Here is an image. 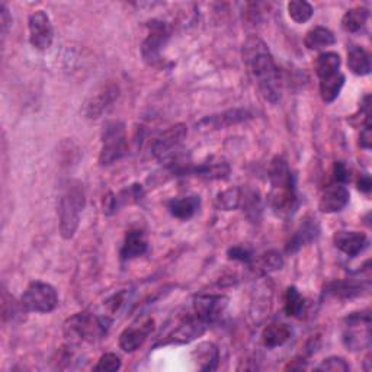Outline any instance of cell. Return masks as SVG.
Listing matches in <instances>:
<instances>
[{"instance_id":"obj_1","label":"cell","mask_w":372,"mask_h":372,"mask_svg":"<svg viewBox=\"0 0 372 372\" xmlns=\"http://www.w3.org/2000/svg\"><path fill=\"white\" fill-rule=\"evenodd\" d=\"M244 61L249 66L258 89L265 100L277 103L282 95V76L274 57L259 38H251L243 46Z\"/></svg>"},{"instance_id":"obj_2","label":"cell","mask_w":372,"mask_h":372,"mask_svg":"<svg viewBox=\"0 0 372 372\" xmlns=\"http://www.w3.org/2000/svg\"><path fill=\"white\" fill-rule=\"evenodd\" d=\"M86 195L85 188L79 180H69L61 194L58 205V218H60V233L61 237L70 240L74 237L79 224L80 214L85 208Z\"/></svg>"},{"instance_id":"obj_3","label":"cell","mask_w":372,"mask_h":372,"mask_svg":"<svg viewBox=\"0 0 372 372\" xmlns=\"http://www.w3.org/2000/svg\"><path fill=\"white\" fill-rule=\"evenodd\" d=\"M112 320L107 316L92 313H77L66 320L65 336L69 343L80 345L85 342H96L108 333Z\"/></svg>"},{"instance_id":"obj_4","label":"cell","mask_w":372,"mask_h":372,"mask_svg":"<svg viewBox=\"0 0 372 372\" xmlns=\"http://www.w3.org/2000/svg\"><path fill=\"white\" fill-rule=\"evenodd\" d=\"M128 140L126 124L121 121H109L102 131V146L99 153L100 166H111L127 154Z\"/></svg>"},{"instance_id":"obj_5","label":"cell","mask_w":372,"mask_h":372,"mask_svg":"<svg viewBox=\"0 0 372 372\" xmlns=\"http://www.w3.org/2000/svg\"><path fill=\"white\" fill-rule=\"evenodd\" d=\"M371 314L366 312L350 313L345 319V330H343V343L345 346L352 350V352H359V350L371 347Z\"/></svg>"},{"instance_id":"obj_6","label":"cell","mask_w":372,"mask_h":372,"mask_svg":"<svg viewBox=\"0 0 372 372\" xmlns=\"http://www.w3.org/2000/svg\"><path fill=\"white\" fill-rule=\"evenodd\" d=\"M27 312L47 314L54 312L58 305V295L55 288L47 282H31L20 298Z\"/></svg>"},{"instance_id":"obj_7","label":"cell","mask_w":372,"mask_h":372,"mask_svg":"<svg viewBox=\"0 0 372 372\" xmlns=\"http://www.w3.org/2000/svg\"><path fill=\"white\" fill-rule=\"evenodd\" d=\"M147 38L142 41L141 44V55L142 60L146 61L149 66H160L161 65V51L163 47L166 46L168 39L171 36V31L169 27L161 22V20L157 19H152L150 22L147 24Z\"/></svg>"},{"instance_id":"obj_8","label":"cell","mask_w":372,"mask_h":372,"mask_svg":"<svg viewBox=\"0 0 372 372\" xmlns=\"http://www.w3.org/2000/svg\"><path fill=\"white\" fill-rule=\"evenodd\" d=\"M118 85H115L114 81L103 84L86 98L84 108H81V114L88 119H98L103 112H107L112 107V103L118 99Z\"/></svg>"},{"instance_id":"obj_9","label":"cell","mask_w":372,"mask_h":372,"mask_svg":"<svg viewBox=\"0 0 372 372\" xmlns=\"http://www.w3.org/2000/svg\"><path fill=\"white\" fill-rule=\"evenodd\" d=\"M186 135H188L186 126H183V124H175V126L169 127L166 131H163L159 137L154 138L152 144L153 156L161 161L173 159Z\"/></svg>"},{"instance_id":"obj_10","label":"cell","mask_w":372,"mask_h":372,"mask_svg":"<svg viewBox=\"0 0 372 372\" xmlns=\"http://www.w3.org/2000/svg\"><path fill=\"white\" fill-rule=\"evenodd\" d=\"M29 43L38 51H47L54 41V29L50 16L44 11H35L28 19Z\"/></svg>"},{"instance_id":"obj_11","label":"cell","mask_w":372,"mask_h":372,"mask_svg":"<svg viewBox=\"0 0 372 372\" xmlns=\"http://www.w3.org/2000/svg\"><path fill=\"white\" fill-rule=\"evenodd\" d=\"M227 304H229V298L225 295H198L194 301L195 317L205 324H213L221 319L227 308Z\"/></svg>"},{"instance_id":"obj_12","label":"cell","mask_w":372,"mask_h":372,"mask_svg":"<svg viewBox=\"0 0 372 372\" xmlns=\"http://www.w3.org/2000/svg\"><path fill=\"white\" fill-rule=\"evenodd\" d=\"M154 330V321L152 319H147L146 321H141L140 324H133L127 327L124 332L119 335V347L127 354H133L138 350L147 338L153 333Z\"/></svg>"},{"instance_id":"obj_13","label":"cell","mask_w":372,"mask_h":372,"mask_svg":"<svg viewBox=\"0 0 372 372\" xmlns=\"http://www.w3.org/2000/svg\"><path fill=\"white\" fill-rule=\"evenodd\" d=\"M349 198H350V194L346 190V186L340 183L330 185L320 195L319 210L326 214L339 213L349 204Z\"/></svg>"},{"instance_id":"obj_14","label":"cell","mask_w":372,"mask_h":372,"mask_svg":"<svg viewBox=\"0 0 372 372\" xmlns=\"http://www.w3.org/2000/svg\"><path fill=\"white\" fill-rule=\"evenodd\" d=\"M270 202L277 215L284 218L293 215L298 205L295 185L284 186V188H272Z\"/></svg>"},{"instance_id":"obj_15","label":"cell","mask_w":372,"mask_h":372,"mask_svg":"<svg viewBox=\"0 0 372 372\" xmlns=\"http://www.w3.org/2000/svg\"><path fill=\"white\" fill-rule=\"evenodd\" d=\"M333 243L338 249L349 258H357L369 244L366 234L359 232H338L333 236Z\"/></svg>"},{"instance_id":"obj_16","label":"cell","mask_w":372,"mask_h":372,"mask_svg":"<svg viewBox=\"0 0 372 372\" xmlns=\"http://www.w3.org/2000/svg\"><path fill=\"white\" fill-rule=\"evenodd\" d=\"M251 118H252V114L249 111L232 109V111H225L218 115L206 117L202 121H199L197 127H199V130H221V128L234 126V124H240Z\"/></svg>"},{"instance_id":"obj_17","label":"cell","mask_w":372,"mask_h":372,"mask_svg":"<svg viewBox=\"0 0 372 372\" xmlns=\"http://www.w3.org/2000/svg\"><path fill=\"white\" fill-rule=\"evenodd\" d=\"M319 236H320V225H319L317 220L312 218V217H305L303 220V222L300 224L298 229L295 230L291 240L288 241L286 252L295 253L297 251L301 249L303 246L317 240Z\"/></svg>"},{"instance_id":"obj_18","label":"cell","mask_w":372,"mask_h":372,"mask_svg":"<svg viewBox=\"0 0 372 372\" xmlns=\"http://www.w3.org/2000/svg\"><path fill=\"white\" fill-rule=\"evenodd\" d=\"M369 288H371L369 277L365 279L347 278V279H342V281H336L333 284H330L327 288V293L339 298H354V297L368 294Z\"/></svg>"},{"instance_id":"obj_19","label":"cell","mask_w":372,"mask_h":372,"mask_svg":"<svg viewBox=\"0 0 372 372\" xmlns=\"http://www.w3.org/2000/svg\"><path fill=\"white\" fill-rule=\"evenodd\" d=\"M147 239L141 230H131L127 233L126 240L121 247V259L122 260H133L147 252Z\"/></svg>"},{"instance_id":"obj_20","label":"cell","mask_w":372,"mask_h":372,"mask_svg":"<svg viewBox=\"0 0 372 372\" xmlns=\"http://www.w3.org/2000/svg\"><path fill=\"white\" fill-rule=\"evenodd\" d=\"M205 327L206 324L202 323L201 320L191 319L188 317L182 324H179L173 333L169 336L168 342L172 343H190L191 340L199 338L201 335H204L205 332Z\"/></svg>"},{"instance_id":"obj_21","label":"cell","mask_w":372,"mask_h":372,"mask_svg":"<svg viewBox=\"0 0 372 372\" xmlns=\"http://www.w3.org/2000/svg\"><path fill=\"white\" fill-rule=\"evenodd\" d=\"M284 266V258L277 251H267L252 259L251 267L258 275H270L281 271Z\"/></svg>"},{"instance_id":"obj_22","label":"cell","mask_w":372,"mask_h":372,"mask_svg":"<svg viewBox=\"0 0 372 372\" xmlns=\"http://www.w3.org/2000/svg\"><path fill=\"white\" fill-rule=\"evenodd\" d=\"M270 180L272 188H284V186L295 185L294 175L289 169L286 160L282 156H277L270 166Z\"/></svg>"},{"instance_id":"obj_23","label":"cell","mask_w":372,"mask_h":372,"mask_svg":"<svg viewBox=\"0 0 372 372\" xmlns=\"http://www.w3.org/2000/svg\"><path fill=\"white\" fill-rule=\"evenodd\" d=\"M169 213L178 220H190L192 218L201 208V199L197 195L183 197L178 199H172L169 202Z\"/></svg>"},{"instance_id":"obj_24","label":"cell","mask_w":372,"mask_h":372,"mask_svg":"<svg viewBox=\"0 0 372 372\" xmlns=\"http://www.w3.org/2000/svg\"><path fill=\"white\" fill-rule=\"evenodd\" d=\"M293 328L285 323H272L266 326L262 333V342L266 347H278L291 339Z\"/></svg>"},{"instance_id":"obj_25","label":"cell","mask_w":372,"mask_h":372,"mask_svg":"<svg viewBox=\"0 0 372 372\" xmlns=\"http://www.w3.org/2000/svg\"><path fill=\"white\" fill-rule=\"evenodd\" d=\"M347 67L357 76H368L371 73V55L361 46H352L347 50Z\"/></svg>"},{"instance_id":"obj_26","label":"cell","mask_w":372,"mask_h":372,"mask_svg":"<svg viewBox=\"0 0 372 372\" xmlns=\"http://www.w3.org/2000/svg\"><path fill=\"white\" fill-rule=\"evenodd\" d=\"M335 43H336L335 34L324 27H314L313 29H310L305 34V38H304L305 47L312 51L324 50L330 46H333Z\"/></svg>"},{"instance_id":"obj_27","label":"cell","mask_w":372,"mask_h":372,"mask_svg":"<svg viewBox=\"0 0 372 372\" xmlns=\"http://www.w3.org/2000/svg\"><path fill=\"white\" fill-rule=\"evenodd\" d=\"M340 65L342 60L338 53L335 51L321 53L316 61V73L319 76V80L340 73Z\"/></svg>"},{"instance_id":"obj_28","label":"cell","mask_w":372,"mask_h":372,"mask_svg":"<svg viewBox=\"0 0 372 372\" xmlns=\"http://www.w3.org/2000/svg\"><path fill=\"white\" fill-rule=\"evenodd\" d=\"M194 357L195 361L198 362V368L202 371H213L217 368L220 355H218V349L210 343L205 342L201 343L195 350H194Z\"/></svg>"},{"instance_id":"obj_29","label":"cell","mask_w":372,"mask_h":372,"mask_svg":"<svg viewBox=\"0 0 372 372\" xmlns=\"http://www.w3.org/2000/svg\"><path fill=\"white\" fill-rule=\"evenodd\" d=\"M369 19V11L364 6H357L349 9L342 18V27L346 32H359L365 28Z\"/></svg>"},{"instance_id":"obj_30","label":"cell","mask_w":372,"mask_h":372,"mask_svg":"<svg viewBox=\"0 0 372 372\" xmlns=\"http://www.w3.org/2000/svg\"><path fill=\"white\" fill-rule=\"evenodd\" d=\"M345 86V76L342 73H338L335 76H330L327 79L320 80V96L323 102L332 103L338 99L340 95L342 88Z\"/></svg>"},{"instance_id":"obj_31","label":"cell","mask_w":372,"mask_h":372,"mask_svg":"<svg viewBox=\"0 0 372 372\" xmlns=\"http://www.w3.org/2000/svg\"><path fill=\"white\" fill-rule=\"evenodd\" d=\"M285 313L289 317H301L304 313L305 300L297 286H288L285 293Z\"/></svg>"},{"instance_id":"obj_32","label":"cell","mask_w":372,"mask_h":372,"mask_svg":"<svg viewBox=\"0 0 372 372\" xmlns=\"http://www.w3.org/2000/svg\"><path fill=\"white\" fill-rule=\"evenodd\" d=\"M197 176H202L206 179H224L230 173V166L225 161H210L204 163L198 168L191 171Z\"/></svg>"},{"instance_id":"obj_33","label":"cell","mask_w":372,"mask_h":372,"mask_svg":"<svg viewBox=\"0 0 372 372\" xmlns=\"http://www.w3.org/2000/svg\"><path fill=\"white\" fill-rule=\"evenodd\" d=\"M240 205L243 206V211L246 213L247 218L255 221L260 220L262 214V204L259 194L256 191H241V201Z\"/></svg>"},{"instance_id":"obj_34","label":"cell","mask_w":372,"mask_h":372,"mask_svg":"<svg viewBox=\"0 0 372 372\" xmlns=\"http://www.w3.org/2000/svg\"><path fill=\"white\" fill-rule=\"evenodd\" d=\"M313 13H314L313 6L305 2V0H293V2L288 4V15L297 24L308 22V20L312 19Z\"/></svg>"},{"instance_id":"obj_35","label":"cell","mask_w":372,"mask_h":372,"mask_svg":"<svg viewBox=\"0 0 372 372\" xmlns=\"http://www.w3.org/2000/svg\"><path fill=\"white\" fill-rule=\"evenodd\" d=\"M241 201V190L240 188H230L218 194L217 197V206L224 211H232L240 206Z\"/></svg>"},{"instance_id":"obj_36","label":"cell","mask_w":372,"mask_h":372,"mask_svg":"<svg viewBox=\"0 0 372 372\" xmlns=\"http://www.w3.org/2000/svg\"><path fill=\"white\" fill-rule=\"evenodd\" d=\"M316 369L330 372H347L350 371V365L346 362V359L340 357H328Z\"/></svg>"},{"instance_id":"obj_37","label":"cell","mask_w":372,"mask_h":372,"mask_svg":"<svg viewBox=\"0 0 372 372\" xmlns=\"http://www.w3.org/2000/svg\"><path fill=\"white\" fill-rule=\"evenodd\" d=\"M122 362L121 358L115 354H105L102 355L100 359L98 361V364L95 365V371H102V372H114L118 371L121 368Z\"/></svg>"},{"instance_id":"obj_38","label":"cell","mask_w":372,"mask_h":372,"mask_svg":"<svg viewBox=\"0 0 372 372\" xmlns=\"http://www.w3.org/2000/svg\"><path fill=\"white\" fill-rule=\"evenodd\" d=\"M229 258L233 259V260H240V262L251 263L255 256H253V253L249 249H246V247L236 246V247H232V249L229 251Z\"/></svg>"},{"instance_id":"obj_39","label":"cell","mask_w":372,"mask_h":372,"mask_svg":"<svg viewBox=\"0 0 372 372\" xmlns=\"http://www.w3.org/2000/svg\"><path fill=\"white\" fill-rule=\"evenodd\" d=\"M0 25H2V34H4V38L8 35L9 32V28L12 27V16L6 8L5 4L0 5Z\"/></svg>"},{"instance_id":"obj_40","label":"cell","mask_w":372,"mask_h":372,"mask_svg":"<svg viewBox=\"0 0 372 372\" xmlns=\"http://www.w3.org/2000/svg\"><path fill=\"white\" fill-rule=\"evenodd\" d=\"M371 141H372V134H371V119L365 121L364 128L359 135V146L365 150L371 149Z\"/></svg>"},{"instance_id":"obj_41","label":"cell","mask_w":372,"mask_h":372,"mask_svg":"<svg viewBox=\"0 0 372 372\" xmlns=\"http://www.w3.org/2000/svg\"><path fill=\"white\" fill-rule=\"evenodd\" d=\"M333 173H335V179L338 183L345 185L349 180V171L346 168V164L343 161H336L335 163V168H333Z\"/></svg>"},{"instance_id":"obj_42","label":"cell","mask_w":372,"mask_h":372,"mask_svg":"<svg viewBox=\"0 0 372 372\" xmlns=\"http://www.w3.org/2000/svg\"><path fill=\"white\" fill-rule=\"evenodd\" d=\"M371 186H372V183H371V178H369V175H364V176L359 179V182H358V188H359V191L364 192V194H369V192H371Z\"/></svg>"}]
</instances>
